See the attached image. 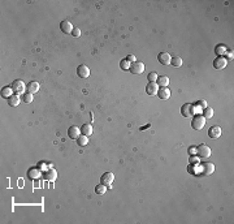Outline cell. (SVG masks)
<instances>
[{
  "instance_id": "obj_1",
  "label": "cell",
  "mask_w": 234,
  "mask_h": 224,
  "mask_svg": "<svg viewBox=\"0 0 234 224\" xmlns=\"http://www.w3.org/2000/svg\"><path fill=\"white\" fill-rule=\"evenodd\" d=\"M196 155H198V158H203V159L210 158L212 155V150L208 147L207 145L202 143L200 146H198V147H196Z\"/></svg>"
},
{
  "instance_id": "obj_2",
  "label": "cell",
  "mask_w": 234,
  "mask_h": 224,
  "mask_svg": "<svg viewBox=\"0 0 234 224\" xmlns=\"http://www.w3.org/2000/svg\"><path fill=\"white\" fill-rule=\"evenodd\" d=\"M204 125H205V119H204L203 115H196V116H194L193 123H191L193 129H195V131H202V129L204 128Z\"/></svg>"
},
{
  "instance_id": "obj_3",
  "label": "cell",
  "mask_w": 234,
  "mask_h": 224,
  "mask_svg": "<svg viewBox=\"0 0 234 224\" xmlns=\"http://www.w3.org/2000/svg\"><path fill=\"white\" fill-rule=\"evenodd\" d=\"M11 88H12V90H13L14 94H17V95H21V94H25L23 91H25V89H26V86H25L23 81L16 80V81H13V83H12Z\"/></svg>"
},
{
  "instance_id": "obj_4",
  "label": "cell",
  "mask_w": 234,
  "mask_h": 224,
  "mask_svg": "<svg viewBox=\"0 0 234 224\" xmlns=\"http://www.w3.org/2000/svg\"><path fill=\"white\" fill-rule=\"evenodd\" d=\"M228 65V59L224 56H219L217 59L213 60V68L216 71H221Z\"/></svg>"
},
{
  "instance_id": "obj_5",
  "label": "cell",
  "mask_w": 234,
  "mask_h": 224,
  "mask_svg": "<svg viewBox=\"0 0 234 224\" xmlns=\"http://www.w3.org/2000/svg\"><path fill=\"white\" fill-rule=\"evenodd\" d=\"M129 71L133 74H142L143 71H144V64L141 63V61H134V63H132V65H130Z\"/></svg>"
},
{
  "instance_id": "obj_6",
  "label": "cell",
  "mask_w": 234,
  "mask_h": 224,
  "mask_svg": "<svg viewBox=\"0 0 234 224\" xmlns=\"http://www.w3.org/2000/svg\"><path fill=\"white\" fill-rule=\"evenodd\" d=\"M113 180H115V175L112 173V172H106L104 175H101V177H100V184H103V185H108V186H111V184L113 183Z\"/></svg>"
},
{
  "instance_id": "obj_7",
  "label": "cell",
  "mask_w": 234,
  "mask_h": 224,
  "mask_svg": "<svg viewBox=\"0 0 234 224\" xmlns=\"http://www.w3.org/2000/svg\"><path fill=\"white\" fill-rule=\"evenodd\" d=\"M181 114H182V116H185V117H191L194 115V106L190 104V103H186V104L182 106Z\"/></svg>"
},
{
  "instance_id": "obj_8",
  "label": "cell",
  "mask_w": 234,
  "mask_h": 224,
  "mask_svg": "<svg viewBox=\"0 0 234 224\" xmlns=\"http://www.w3.org/2000/svg\"><path fill=\"white\" fill-rule=\"evenodd\" d=\"M158 91H159V85L156 82H148L146 86V93L148 95H158Z\"/></svg>"
},
{
  "instance_id": "obj_9",
  "label": "cell",
  "mask_w": 234,
  "mask_h": 224,
  "mask_svg": "<svg viewBox=\"0 0 234 224\" xmlns=\"http://www.w3.org/2000/svg\"><path fill=\"white\" fill-rule=\"evenodd\" d=\"M77 74L78 77H81V78H87V77L90 76V69H89V67H86V65H80L77 68Z\"/></svg>"
},
{
  "instance_id": "obj_10",
  "label": "cell",
  "mask_w": 234,
  "mask_h": 224,
  "mask_svg": "<svg viewBox=\"0 0 234 224\" xmlns=\"http://www.w3.org/2000/svg\"><path fill=\"white\" fill-rule=\"evenodd\" d=\"M158 60H159V63L163 64V65H169L170 60H172V56L168 52H160L158 55Z\"/></svg>"
},
{
  "instance_id": "obj_11",
  "label": "cell",
  "mask_w": 234,
  "mask_h": 224,
  "mask_svg": "<svg viewBox=\"0 0 234 224\" xmlns=\"http://www.w3.org/2000/svg\"><path fill=\"white\" fill-rule=\"evenodd\" d=\"M213 171H215V166L212 163H202V175L208 176L213 173Z\"/></svg>"
},
{
  "instance_id": "obj_12",
  "label": "cell",
  "mask_w": 234,
  "mask_h": 224,
  "mask_svg": "<svg viewBox=\"0 0 234 224\" xmlns=\"http://www.w3.org/2000/svg\"><path fill=\"white\" fill-rule=\"evenodd\" d=\"M68 136H69V138L77 140L78 137L81 136V129H78L75 125H73V126H70L68 129Z\"/></svg>"
},
{
  "instance_id": "obj_13",
  "label": "cell",
  "mask_w": 234,
  "mask_h": 224,
  "mask_svg": "<svg viewBox=\"0 0 234 224\" xmlns=\"http://www.w3.org/2000/svg\"><path fill=\"white\" fill-rule=\"evenodd\" d=\"M222 133V129L220 126H212L210 128V131H208V137L210 138H219Z\"/></svg>"
},
{
  "instance_id": "obj_14",
  "label": "cell",
  "mask_w": 234,
  "mask_h": 224,
  "mask_svg": "<svg viewBox=\"0 0 234 224\" xmlns=\"http://www.w3.org/2000/svg\"><path fill=\"white\" fill-rule=\"evenodd\" d=\"M60 29H61V31L65 33V34H72L74 28L69 21H61V24H60Z\"/></svg>"
},
{
  "instance_id": "obj_15",
  "label": "cell",
  "mask_w": 234,
  "mask_h": 224,
  "mask_svg": "<svg viewBox=\"0 0 234 224\" xmlns=\"http://www.w3.org/2000/svg\"><path fill=\"white\" fill-rule=\"evenodd\" d=\"M158 95L161 100H167L170 98V90L168 88H159V91H158Z\"/></svg>"
},
{
  "instance_id": "obj_16",
  "label": "cell",
  "mask_w": 234,
  "mask_h": 224,
  "mask_svg": "<svg viewBox=\"0 0 234 224\" xmlns=\"http://www.w3.org/2000/svg\"><path fill=\"white\" fill-rule=\"evenodd\" d=\"M20 102H21L20 95H17V94H13L12 97L8 98V104H9L11 107H17L20 104Z\"/></svg>"
},
{
  "instance_id": "obj_17",
  "label": "cell",
  "mask_w": 234,
  "mask_h": 224,
  "mask_svg": "<svg viewBox=\"0 0 234 224\" xmlns=\"http://www.w3.org/2000/svg\"><path fill=\"white\" fill-rule=\"evenodd\" d=\"M57 177V173H56V171L55 169H52L49 168L46 173H44V180H47V181H55Z\"/></svg>"
},
{
  "instance_id": "obj_18",
  "label": "cell",
  "mask_w": 234,
  "mask_h": 224,
  "mask_svg": "<svg viewBox=\"0 0 234 224\" xmlns=\"http://www.w3.org/2000/svg\"><path fill=\"white\" fill-rule=\"evenodd\" d=\"M156 81H158L156 83H158L159 86H161V88H167V86L169 85V77H167V76H159Z\"/></svg>"
},
{
  "instance_id": "obj_19",
  "label": "cell",
  "mask_w": 234,
  "mask_h": 224,
  "mask_svg": "<svg viewBox=\"0 0 234 224\" xmlns=\"http://www.w3.org/2000/svg\"><path fill=\"white\" fill-rule=\"evenodd\" d=\"M81 133L85 134V136H91L92 134V125L91 124H83L82 128H81Z\"/></svg>"
},
{
  "instance_id": "obj_20",
  "label": "cell",
  "mask_w": 234,
  "mask_h": 224,
  "mask_svg": "<svg viewBox=\"0 0 234 224\" xmlns=\"http://www.w3.org/2000/svg\"><path fill=\"white\" fill-rule=\"evenodd\" d=\"M38 90H39V83H38V82L33 81V82H30V83L28 85V93L35 94V93H38Z\"/></svg>"
},
{
  "instance_id": "obj_21",
  "label": "cell",
  "mask_w": 234,
  "mask_h": 224,
  "mask_svg": "<svg viewBox=\"0 0 234 224\" xmlns=\"http://www.w3.org/2000/svg\"><path fill=\"white\" fill-rule=\"evenodd\" d=\"M106 192H107V186H106V185L100 184V185H96V186H95V193H96L98 195L106 194Z\"/></svg>"
},
{
  "instance_id": "obj_22",
  "label": "cell",
  "mask_w": 234,
  "mask_h": 224,
  "mask_svg": "<svg viewBox=\"0 0 234 224\" xmlns=\"http://www.w3.org/2000/svg\"><path fill=\"white\" fill-rule=\"evenodd\" d=\"M77 143L80 145V146H86V145L89 143V138H87V136L81 134V136L77 138Z\"/></svg>"
},
{
  "instance_id": "obj_23",
  "label": "cell",
  "mask_w": 234,
  "mask_h": 224,
  "mask_svg": "<svg viewBox=\"0 0 234 224\" xmlns=\"http://www.w3.org/2000/svg\"><path fill=\"white\" fill-rule=\"evenodd\" d=\"M12 95H13L12 88H4V89L2 90V97H3V98H9V97H12Z\"/></svg>"
},
{
  "instance_id": "obj_24",
  "label": "cell",
  "mask_w": 234,
  "mask_h": 224,
  "mask_svg": "<svg viewBox=\"0 0 234 224\" xmlns=\"http://www.w3.org/2000/svg\"><path fill=\"white\" fill-rule=\"evenodd\" d=\"M130 65H132V64H130L126 59H124V60H121V61H120V68L122 71H125V72H127L130 69Z\"/></svg>"
},
{
  "instance_id": "obj_25",
  "label": "cell",
  "mask_w": 234,
  "mask_h": 224,
  "mask_svg": "<svg viewBox=\"0 0 234 224\" xmlns=\"http://www.w3.org/2000/svg\"><path fill=\"white\" fill-rule=\"evenodd\" d=\"M170 64H172L173 67L178 68V67H181V65H182V59H181L179 56H174V57H172V60H170Z\"/></svg>"
},
{
  "instance_id": "obj_26",
  "label": "cell",
  "mask_w": 234,
  "mask_h": 224,
  "mask_svg": "<svg viewBox=\"0 0 234 224\" xmlns=\"http://www.w3.org/2000/svg\"><path fill=\"white\" fill-rule=\"evenodd\" d=\"M203 116H204V119H211L213 116V109L210 107H205L203 111Z\"/></svg>"
},
{
  "instance_id": "obj_27",
  "label": "cell",
  "mask_w": 234,
  "mask_h": 224,
  "mask_svg": "<svg viewBox=\"0 0 234 224\" xmlns=\"http://www.w3.org/2000/svg\"><path fill=\"white\" fill-rule=\"evenodd\" d=\"M216 54H217L219 56H222L224 54H226V47H225V46H217V47H216Z\"/></svg>"
},
{
  "instance_id": "obj_28",
  "label": "cell",
  "mask_w": 234,
  "mask_h": 224,
  "mask_svg": "<svg viewBox=\"0 0 234 224\" xmlns=\"http://www.w3.org/2000/svg\"><path fill=\"white\" fill-rule=\"evenodd\" d=\"M39 175H40V172H39L38 169H34V168H33V169L29 171V177H30V179H38Z\"/></svg>"
},
{
  "instance_id": "obj_29",
  "label": "cell",
  "mask_w": 234,
  "mask_h": 224,
  "mask_svg": "<svg viewBox=\"0 0 234 224\" xmlns=\"http://www.w3.org/2000/svg\"><path fill=\"white\" fill-rule=\"evenodd\" d=\"M23 102L25 103H31L33 102V94L31 93H25L23 94Z\"/></svg>"
},
{
  "instance_id": "obj_30",
  "label": "cell",
  "mask_w": 234,
  "mask_h": 224,
  "mask_svg": "<svg viewBox=\"0 0 234 224\" xmlns=\"http://www.w3.org/2000/svg\"><path fill=\"white\" fill-rule=\"evenodd\" d=\"M158 74H156L155 72H151L148 76H147V80H148L150 82H156V80H158Z\"/></svg>"
},
{
  "instance_id": "obj_31",
  "label": "cell",
  "mask_w": 234,
  "mask_h": 224,
  "mask_svg": "<svg viewBox=\"0 0 234 224\" xmlns=\"http://www.w3.org/2000/svg\"><path fill=\"white\" fill-rule=\"evenodd\" d=\"M72 35H73V37H75V38H78V37L81 35V30L78 29V28H74V29H73V31H72Z\"/></svg>"
},
{
  "instance_id": "obj_32",
  "label": "cell",
  "mask_w": 234,
  "mask_h": 224,
  "mask_svg": "<svg viewBox=\"0 0 234 224\" xmlns=\"http://www.w3.org/2000/svg\"><path fill=\"white\" fill-rule=\"evenodd\" d=\"M126 60H127L129 63H134V61H135V56H134V55H127Z\"/></svg>"
},
{
  "instance_id": "obj_33",
  "label": "cell",
  "mask_w": 234,
  "mask_h": 224,
  "mask_svg": "<svg viewBox=\"0 0 234 224\" xmlns=\"http://www.w3.org/2000/svg\"><path fill=\"white\" fill-rule=\"evenodd\" d=\"M199 104L205 108V107H207V102H205V100H200V102H199Z\"/></svg>"
},
{
  "instance_id": "obj_34",
  "label": "cell",
  "mask_w": 234,
  "mask_h": 224,
  "mask_svg": "<svg viewBox=\"0 0 234 224\" xmlns=\"http://www.w3.org/2000/svg\"><path fill=\"white\" fill-rule=\"evenodd\" d=\"M189 152H193V154H194V152H196V149H195V147H191V149H189Z\"/></svg>"
},
{
  "instance_id": "obj_35",
  "label": "cell",
  "mask_w": 234,
  "mask_h": 224,
  "mask_svg": "<svg viewBox=\"0 0 234 224\" xmlns=\"http://www.w3.org/2000/svg\"><path fill=\"white\" fill-rule=\"evenodd\" d=\"M196 162H198V158H193L191 159V163H196Z\"/></svg>"
}]
</instances>
